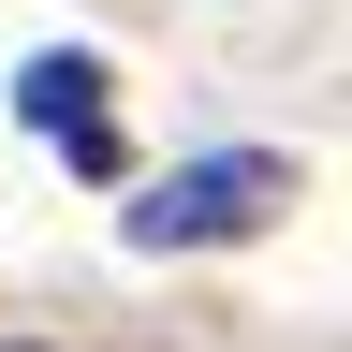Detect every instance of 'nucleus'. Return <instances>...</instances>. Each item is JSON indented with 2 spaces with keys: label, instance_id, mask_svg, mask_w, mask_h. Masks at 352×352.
Returning a JSON list of instances; mask_svg holds the SVG:
<instances>
[{
  "label": "nucleus",
  "instance_id": "obj_2",
  "mask_svg": "<svg viewBox=\"0 0 352 352\" xmlns=\"http://www.w3.org/2000/svg\"><path fill=\"white\" fill-rule=\"evenodd\" d=\"M15 118L44 147H74L88 176H118V118H103V59H30L15 74Z\"/></svg>",
  "mask_w": 352,
  "mask_h": 352
},
{
  "label": "nucleus",
  "instance_id": "obj_1",
  "mask_svg": "<svg viewBox=\"0 0 352 352\" xmlns=\"http://www.w3.org/2000/svg\"><path fill=\"white\" fill-rule=\"evenodd\" d=\"M294 206V162L279 147H220V162H176L147 206H132V250H235Z\"/></svg>",
  "mask_w": 352,
  "mask_h": 352
},
{
  "label": "nucleus",
  "instance_id": "obj_3",
  "mask_svg": "<svg viewBox=\"0 0 352 352\" xmlns=\"http://www.w3.org/2000/svg\"><path fill=\"white\" fill-rule=\"evenodd\" d=\"M0 352H59V338H0Z\"/></svg>",
  "mask_w": 352,
  "mask_h": 352
}]
</instances>
